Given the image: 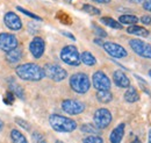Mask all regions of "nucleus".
I'll use <instances>...</instances> for the list:
<instances>
[{
    "mask_svg": "<svg viewBox=\"0 0 151 143\" xmlns=\"http://www.w3.org/2000/svg\"><path fill=\"white\" fill-rule=\"evenodd\" d=\"M15 72L21 79L29 82H38L45 77L44 70L35 63H26L18 65Z\"/></svg>",
    "mask_w": 151,
    "mask_h": 143,
    "instance_id": "f257e3e1",
    "label": "nucleus"
},
{
    "mask_svg": "<svg viewBox=\"0 0 151 143\" xmlns=\"http://www.w3.org/2000/svg\"><path fill=\"white\" fill-rule=\"evenodd\" d=\"M49 124L51 126V128L58 133H71L77 128V122L75 120L63 115H58V114L50 115Z\"/></svg>",
    "mask_w": 151,
    "mask_h": 143,
    "instance_id": "f03ea898",
    "label": "nucleus"
},
{
    "mask_svg": "<svg viewBox=\"0 0 151 143\" xmlns=\"http://www.w3.org/2000/svg\"><path fill=\"white\" fill-rule=\"evenodd\" d=\"M70 86L76 93L85 94L91 87V80L84 72H77L70 78Z\"/></svg>",
    "mask_w": 151,
    "mask_h": 143,
    "instance_id": "7ed1b4c3",
    "label": "nucleus"
},
{
    "mask_svg": "<svg viewBox=\"0 0 151 143\" xmlns=\"http://www.w3.org/2000/svg\"><path fill=\"white\" fill-rule=\"evenodd\" d=\"M60 59L71 66H78L81 61H80V54L78 51V49L75 46H66L62 49L60 51Z\"/></svg>",
    "mask_w": 151,
    "mask_h": 143,
    "instance_id": "20e7f679",
    "label": "nucleus"
},
{
    "mask_svg": "<svg viewBox=\"0 0 151 143\" xmlns=\"http://www.w3.org/2000/svg\"><path fill=\"white\" fill-rule=\"evenodd\" d=\"M112 119H113L112 113L107 108H99V109H96L94 113V116H93L95 127L98 129L107 128L108 126L111 125Z\"/></svg>",
    "mask_w": 151,
    "mask_h": 143,
    "instance_id": "39448f33",
    "label": "nucleus"
},
{
    "mask_svg": "<svg viewBox=\"0 0 151 143\" xmlns=\"http://www.w3.org/2000/svg\"><path fill=\"white\" fill-rule=\"evenodd\" d=\"M129 46L135 54H137L143 58L151 59V46L148 44L147 42L138 40V38H132L129 41Z\"/></svg>",
    "mask_w": 151,
    "mask_h": 143,
    "instance_id": "423d86ee",
    "label": "nucleus"
},
{
    "mask_svg": "<svg viewBox=\"0 0 151 143\" xmlns=\"http://www.w3.org/2000/svg\"><path fill=\"white\" fill-rule=\"evenodd\" d=\"M43 70L48 78H50L55 82H62L68 77L66 70L57 64H47Z\"/></svg>",
    "mask_w": 151,
    "mask_h": 143,
    "instance_id": "0eeeda50",
    "label": "nucleus"
},
{
    "mask_svg": "<svg viewBox=\"0 0 151 143\" xmlns=\"http://www.w3.org/2000/svg\"><path fill=\"white\" fill-rule=\"evenodd\" d=\"M92 84L94 86V89L98 91H108L111 90V79L107 77V74L102 71L94 72L93 77H92Z\"/></svg>",
    "mask_w": 151,
    "mask_h": 143,
    "instance_id": "6e6552de",
    "label": "nucleus"
},
{
    "mask_svg": "<svg viewBox=\"0 0 151 143\" xmlns=\"http://www.w3.org/2000/svg\"><path fill=\"white\" fill-rule=\"evenodd\" d=\"M62 108L65 113L70 114V115H78L80 113L84 112L85 109V105L79 101V100H75V99H66L62 103Z\"/></svg>",
    "mask_w": 151,
    "mask_h": 143,
    "instance_id": "1a4fd4ad",
    "label": "nucleus"
},
{
    "mask_svg": "<svg viewBox=\"0 0 151 143\" xmlns=\"http://www.w3.org/2000/svg\"><path fill=\"white\" fill-rule=\"evenodd\" d=\"M18 47V38L13 34L1 33L0 34V50L8 53Z\"/></svg>",
    "mask_w": 151,
    "mask_h": 143,
    "instance_id": "9d476101",
    "label": "nucleus"
},
{
    "mask_svg": "<svg viewBox=\"0 0 151 143\" xmlns=\"http://www.w3.org/2000/svg\"><path fill=\"white\" fill-rule=\"evenodd\" d=\"M102 48L107 54L114 58H123L127 56V50L122 46L114 42H104Z\"/></svg>",
    "mask_w": 151,
    "mask_h": 143,
    "instance_id": "9b49d317",
    "label": "nucleus"
},
{
    "mask_svg": "<svg viewBox=\"0 0 151 143\" xmlns=\"http://www.w3.org/2000/svg\"><path fill=\"white\" fill-rule=\"evenodd\" d=\"M29 50L32 55L35 57V58H41L43 54H44V50H45V42L42 37L36 36L32 40L30 44H29Z\"/></svg>",
    "mask_w": 151,
    "mask_h": 143,
    "instance_id": "f8f14e48",
    "label": "nucleus"
},
{
    "mask_svg": "<svg viewBox=\"0 0 151 143\" xmlns=\"http://www.w3.org/2000/svg\"><path fill=\"white\" fill-rule=\"evenodd\" d=\"M4 22H5L7 28H9L11 30H14V32L20 30L22 28L21 19L14 12H7L4 17Z\"/></svg>",
    "mask_w": 151,
    "mask_h": 143,
    "instance_id": "ddd939ff",
    "label": "nucleus"
},
{
    "mask_svg": "<svg viewBox=\"0 0 151 143\" xmlns=\"http://www.w3.org/2000/svg\"><path fill=\"white\" fill-rule=\"evenodd\" d=\"M113 80L116 84V86L121 87V89H128L130 86V80L127 77V74L121 70H116L113 74Z\"/></svg>",
    "mask_w": 151,
    "mask_h": 143,
    "instance_id": "4468645a",
    "label": "nucleus"
},
{
    "mask_svg": "<svg viewBox=\"0 0 151 143\" xmlns=\"http://www.w3.org/2000/svg\"><path fill=\"white\" fill-rule=\"evenodd\" d=\"M124 128H126L124 124H120L114 128L113 131L109 135L111 143H121L122 139H123V135H124Z\"/></svg>",
    "mask_w": 151,
    "mask_h": 143,
    "instance_id": "2eb2a0df",
    "label": "nucleus"
},
{
    "mask_svg": "<svg viewBox=\"0 0 151 143\" xmlns=\"http://www.w3.org/2000/svg\"><path fill=\"white\" fill-rule=\"evenodd\" d=\"M127 33L132 34V35H137L139 37H148L149 36V30L142 26H137V25H132L129 26V28H127Z\"/></svg>",
    "mask_w": 151,
    "mask_h": 143,
    "instance_id": "dca6fc26",
    "label": "nucleus"
},
{
    "mask_svg": "<svg viewBox=\"0 0 151 143\" xmlns=\"http://www.w3.org/2000/svg\"><path fill=\"white\" fill-rule=\"evenodd\" d=\"M21 58H22V50L20 49L19 47H17V48H14L13 50L8 51L7 55H6V59H7V62L11 63V64L18 63Z\"/></svg>",
    "mask_w": 151,
    "mask_h": 143,
    "instance_id": "f3484780",
    "label": "nucleus"
},
{
    "mask_svg": "<svg viewBox=\"0 0 151 143\" xmlns=\"http://www.w3.org/2000/svg\"><path fill=\"white\" fill-rule=\"evenodd\" d=\"M124 100L129 104H134V103L138 101L139 100V94H138L137 90L132 87V86H129L128 90L126 91V93H124Z\"/></svg>",
    "mask_w": 151,
    "mask_h": 143,
    "instance_id": "a211bd4d",
    "label": "nucleus"
},
{
    "mask_svg": "<svg viewBox=\"0 0 151 143\" xmlns=\"http://www.w3.org/2000/svg\"><path fill=\"white\" fill-rule=\"evenodd\" d=\"M80 61L87 66H94L96 64L95 57L90 51H84L83 54H80Z\"/></svg>",
    "mask_w": 151,
    "mask_h": 143,
    "instance_id": "6ab92c4d",
    "label": "nucleus"
},
{
    "mask_svg": "<svg viewBox=\"0 0 151 143\" xmlns=\"http://www.w3.org/2000/svg\"><path fill=\"white\" fill-rule=\"evenodd\" d=\"M96 99L98 101H100L101 104H108L112 101L113 99V94L111 93V91H98L96 92Z\"/></svg>",
    "mask_w": 151,
    "mask_h": 143,
    "instance_id": "aec40b11",
    "label": "nucleus"
},
{
    "mask_svg": "<svg viewBox=\"0 0 151 143\" xmlns=\"http://www.w3.org/2000/svg\"><path fill=\"white\" fill-rule=\"evenodd\" d=\"M119 22L121 25H129V26H132V25H136L138 22V18L132 15V14H123L119 18Z\"/></svg>",
    "mask_w": 151,
    "mask_h": 143,
    "instance_id": "412c9836",
    "label": "nucleus"
},
{
    "mask_svg": "<svg viewBox=\"0 0 151 143\" xmlns=\"http://www.w3.org/2000/svg\"><path fill=\"white\" fill-rule=\"evenodd\" d=\"M100 21H101L104 25H106V26H108V27H111V28H113V29H122V28H123L122 25H121L119 21H116V20L113 18H109V17H104V18L100 19Z\"/></svg>",
    "mask_w": 151,
    "mask_h": 143,
    "instance_id": "4be33fe9",
    "label": "nucleus"
},
{
    "mask_svg": "<svg viewBox=\"0 0 151 143\" xmlns=\"http://www.w3.org/2000/svg\"><path fill=\"white\" fill-rule=\"evenodd\" d=\"M11 137H12L13 143H28L26 136L23 134H21L19 130H17V129H13L11 131Z\"/></svg>",
    "mask_w": 151,
    "mask_h": 143,
    "instance_id": "5701e85b",
    "label": "nucleus"
},
{
    "mask_svg": "<svg viewBox=\"0 0 151 143\" xmlns=\"http://www.w3.org/2000/svg\"><path fill=\"white\" fill-rule=\"evenodd\" d=\"M9 91L14 93V95H17L20 99H24V92H23V89L20 86L19 84L17 83H11L9 84Z\"/></svg>",
    "mask_w": 151,
    "mask_h": 143,
    "instance_id": "b1692460",
    "label": "nucleus"
},
{
    "mask_svg": "<svg viewBox=\"0 0 151 143\" xmlns=\"http://www.w3.org/2000/svg\"><path fill=\"white\" fill-rule=\"evenodd\" d=\"M83 11L88 13L90 15H100V13H101L99 8H96V7L92 6V5H88V4L83 5Z\"/></svg>",
    "mask_w": 151,
    "mask_h": 143,
    "instance_id": "393cba45",
    "label": "nucleus"
},
{
    "mask_svg": "<svg viewBox=\"0 0 151 143\" xmlns=\"http://www.w3.org/2000/svg\"><path fill=\"white\" fill-rule=\"evenodd\" d=\"M80 130L83 131V133H88V134H94V135H96L98 134V128L96 127H94V126H92L91 124H85V125H83L81 127H80Z\"/></svg>",
    "mask_w": 151,
    "mask_h": 143,
    "instance_id": "a878e982",
    "label": "nucleus"
},
{
    "mask_svg": "<svg viewBox=\"0 0 151 143\" xmlns=\"http://www.w3.org/2000/svg\"><path fill=\"white\" fill-rule=\"evenodd\" d=\"M84 143H104V140H102V137L92 134L84 139Z\"/></svg>",
    "mask_w": 151,
    "mask_h": 143,
    "instance_id": "bb28decb",
    "label": "nucleus"
},
{
    "mask_svg": "<svg viewBox=\"0 0 151 143\" xmlns=\"http://www.w3.org/2000/svg\"><path fill=\"white\" fill-rule=\"evenodd\" d=\"M57 18H58V20H59L62 23H64V25H71V23H72V20H71V18H70L66 13L59 12V13L57 14Z\"/></svg>",
    "mask_w": 151,
    "mask_h": 143,
    "instance_id": "cd10ccee",
    "label": "nucleus"
},
{
    "mask_svg": "<svg viewBox=\"0 0 151 143\" xmlns=\"http://www.w3.org/2000/svg\"><path fill=\"white\" fill-rule=\"evenodd\" d=\"M92 27H93V32H94V34L98 37H100V38H105V37H107V33L102 29V28H100L99 26H96L94 22L92 23Z\"/></svg>",
    "mask_w": 151,
    "mask_h": 143,
    "instance_id": "c85d7f7f",
    "label": "nucleus"
},
{
    "mask_svg": "<svg viewBox=\"0 0 151 143\" xmlns=\"http://www.w3.org/2000/svg\"><path fill=\"white\" fill-rule=\"evenodd\" d=\"M32 139H33V143H47L45 139H44V136H43L42 134L37 133V131L33 133Z\"/></svg>",
    "mask_w": 151,
    "mask_h": 143,
    "instance_id": "c756f323",
    "label": "nucleus"
},
{
    "mask_svg": "<svg viewBox=\"0 0 151 143\" xmlns=\"http://www.w3.org/2000/svg\"><path fill=\"white\" fill-rule=\"evenodd\" d=\"M17 9H18V11H20L21 13H23V14H26V15L30 17L32 19H34V20H37V21H41V20H42V19L40 18L38 15L34 14V13H32V12H28V11H27V9H24L23 7H20V6H18V7H17Z\"/></svg>",
    "mask_w": 151,
    "mask_h": 143,
    "instance_id": "7c9ffc66",
    "label": "nucleus"
},
{
    "mask_svg": "<svg viewBox=\"0 0 151 143\" xmlns=\"http://www.w3.org/2000/svg\"><path fill=\"white\" fill-rule=\"evenodd\" d=\"M4 103H5L6 105H12V104L14 103V93L11 92V91H8V92L5 94V97H4Z\"/></svg>",
    "mask_w": 151,
    "mask_h": 143,
    "instance_id": "2f4dec72",
    "label": "nucleus"
},
{
    "mask_svg": "<svg viewBox=\"0 0 151 143\" xmlns=\"http://www.w3.org/2000/svg\"><path fill=\"white\" fill-rule=\"evenodd\" d=\"M15 121H17V124L19 126H21L23 129H26V130H29V129H30V125H29L26 120H22V119H20V118H15Z\"/></svg>",
    "mask_w": 151,
    "mask_h": 143,
    "instance_id": "473e14b6",
    "label": "nucleus"
},
{
    "mask_svg": "<svg viewBox=\"0 0 151 143\" xmlns=\"http://www.w3.org/2000/svg\"><path fill=\"white\" fill-rule=\"evenodd\" d=\"M139 20H141V22H142L143 25L151 26V15H149V14H148V15H143Z\"/></svg>",
    "mask_w": 151,
    "mask_h": 143,
    "instance_id": "72a5a7b5",
    "label": "nucleus"
},
{
    "mask_svg": "<svg viewBox=\"0 0 151 143\" xmlns=\"http://www.w3.org/2000/svg\"><path fill=\"white\" fill-rule=\"evenodd\" d=\"M143 8H144L145 11L151 12V0H145V1L143 2Z\"/></svg>",
    "mask_w": 151,
    "mask_h": 143,
    "instance_id": "f704fd0d",
    "label": "nucleus"
},
{
    "mask_svg": "<svg viewBox=\"0 0 151 143\" xmlns=\"http://www.w3.org/2000/svg\"><path fill=\"white\" fill-rule=\"evenodd\" d=\"M62 34L64 36H66V37H69V38H71V40H73V41H76V37L73 34H71V33H69V32H62Z\"/></svg>",
    "mask_w": 151,
    "mask_h": 143,
    "instance_id": "c9c22d12",
    "label": "nucleus"
},
{
    "mask_svg": "<svg viewBox=\"0 0 151 143\" xmlns=\"http://www.w3.org/2000/svg\"><path fill=\"white\" fill-rule=\"evenodd\" d=\"M94 43H96V44H99V46H101V47H102V44H104V41H102V38L98 37V38H95V40H94Z\"/></svg>",
    "mask_w": 151,
    "mask_h": 143,
    "instance_id": "e433bc0d",
    "label": "nucleus"
},
{
    "mask_svg": "<svg viewBox=\"0 0 151 143\" xmlns=\"http://www.w3.org/2000/svg\"><path fill=\"white\" fill-rule=\"evenodd\" d=\"M94 2H98V4H108L111 2L112 0H93Z\"/></svg>",
    "mask_w": 151,
    "mask_h": 143,
    "instance_id": "4c0bfd02",
    "label": "nucleus"
},
{
    "mask_svg": "<svg viewBox=\"0 0 151 143\" xmlns=\"http://www.w3.org/2000/svg\"><path fill=\"white\" fill-rule=\"evenodd\" d=\"M128 1H130L132 4H143L145 0H128Z\"/></svg>",
    "mask_w": 151,
    "mask_h": 143,
    "instance_id": "58836bf2",
    "label": "nucleus"
},
{
    "mask_svg": "<svg viewBox=\"0 0 151 143\" xmlns=\"http://www.w3.org/2000/svg\"><path fill=\"white\" fill-rule=\"evenodd\" d=\"M148 143H151V129L148 133Z\"/></svg>",
    "mask_w": 151,
    "mask_h": 143,
    "instance_id": "ea45409f",
    "label": "nucleus"
},
{
    "mask_svg": "<svg viewBox=\"0 0 151 143\" xmlns=\"http://www.w3.org/2000/svg\"><path fill=\"white\" fill-rule=\"evenodd\" d=\"M130 143H142V142H141V141H139L138 139H135V140H132V141Z\"/></svg>",
    "mask_w": 151,
    "mask_h": 143,
    "instance_id": "a19ab883",
    "label": "nucleus"
},
{
    "mask_svg": "<svg viewBox=\"0 0 151 143\" xmlns=\"http://www.w3.org/2000/svg\"><path fill=\"white\" fill-rule=\"evenodd\" d=\"M2 127H4V122H2V121H1V120H0V130H1V129H2Z\"/></svg>",
    "mask_w": 151,
    "mask_h": 143,
    "instance_id": "79ce46f5",
    "label": "nucleus"
},
{
    "mask_svg": "<svg viewBox=\"0 0 151 143\" xmlns=\"http://www.w3.org/2000/svg\"><path fill=\"white\" fill-rule=\"evenodd\" d=\"M55 143H64V142H62V141H59V140H57V141H56V142H55Z\"/></svg>",
    "mask_w": 151,
    "mask_h": 143,
    "instance_id": "37998d69",
    "label": "nucleus"
},
{
    "mask_svg": "<svg viewBox=\"0 0 151 143\" xmlns=\"http://www.w3.org/2000/svg\"><path fill=\"white\" fill-rule=\"evenodd\" d=\"M149 76H150V77H151V70H150V71H149Z\"/></svg>",
    "mask_w": 151,
    "mask_h": 143,
    "instance_id": "c03bdc74",
    "label": "nucleus"
}]
</instances>
